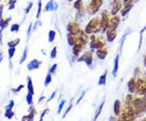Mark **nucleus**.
Masks as SVG:
<instances>
[{"instance_id": "obj_1", "label": "nucleus", "mask_w": 146, "mask_h": 121, "mask_svg": "<svg viewBox=\"0 0 146 121\" xmlns=\"http://www.w3.org/2000/svg\"><path fill=\"white\" fill-rule=\"evenodd\" d=\"M84 32L88 34H96L102 32V24H101V18L94 17L91 19L84 28Z\"/></svg>"}, {"instance_id": "obj_2", "label": "nucleus", "mask_w": 146, "mask_h": 121, "mask_svg": "<svg viewBox=\"0 0 146 121\" xmlns=\"http://www.w3.org/2000/svg\"><path fill=\"white\" fill-rule=\"evenodd\" d=\"M105 46H106V40L103 37H98L95 36V34H91L89 47L93 51L94 50H98L100 48L105 47Z\"/></svg>"}, {"instance_id": "obj_3", "label": "nucleus", "mask_w": 146, "mask_h": 121, "mask_svg": "<svg viewBox=\"0 0 146 121\" xmlns=\"http://www.w3.org/2000/svg\"><path fill=\"white\" fill-rule=\"evenodd\" d=\"M102 4H103V0H91V2L89 3V4L86 8L87 13L89 15L94 16L99 11Z\"/></svg>"}, {"instance_id": "obj_4", "label": "nucleus", "mask_w": 146, "mask_h": 121, "mask_svg": "<svg viewBox=\"0 0 146 121\" xmlns=\"http://www.w3.org/2000/svg\"><path fill=\"white\" fill-rule=\"evenodd\" d=\"M111 19V14L107 10H104L101 15V24H102V33H106L110 26V21Z\"/></svg>"}, {"instance_id": "obj_5", "label": "nucleus", "mask_w": 146, "mask_h": 121, "mask_svg": "<svg viewBox=\"0 0 146 121\" xmlns=\"http://www.w3.org/2000/svg\"><path fill=\"white\" fill-rule=\"evenodd\" d=\"M94 61V58H93V54L90 51H85L82 54L80 57L77 59V62H83V63H86L87 66H91Z\"/></svg>"}, {"instance_id": "obj_6", "label": "nucleus", "mask_w": 146, "mask_h": 121, "mask_svg": "<svg viewBox=\"0 0 146 121\" xmlns=\"http://www.w3.org/2000/svg\"><path fill=\"white\" fill-rule=\"evenodd\" d=\"M80 30H81V29H80V26L78 23L73 22V21L68 23V26H67V31L68 33H71L73 35H77L80 32Z\"/></svg>"}, {"instance_id": "obj_7", "label": "nucleus", "mask_w": 146, "mask_h": 121, "mask_svg": "<svg viewBox=\"0 0 146 121\" xmlns=\"http://www.w3.org/2000/svg\"><path fill=\"white\" fill-rule=\"evenodd\" d=\"M136 91L140 94H146V80L138 78L136 79Z\"/></svg>"}, {"instance_id": "obj_8", "label": "nucleus", "mask_w": 146, "mask_h": 121, "mask_svg": "<svg viewBox=\"0 0 146 121\" xmlns=\"http://www.w3.org/2000/svg\"><path fill=\"white\" fill-rule=\"evenodd\" d=\"M123 3L122 0H117L113 3H111V10H110L111 16L118 15L119 11H120L121 9L123 8Z\"/></svg>"}, {"instance_id": "obj_9", "label": "nucleus", "mask_w": 146, "mask_h": 121, "mask_svg": "<svg viewBox=\"0 0 146 121\" xmlns=\"http://www.w3.org/2000/svg\"><path fill=\"white\" fill-rule=\"evenodd\" d=\"M42 62L36 59H34L31 60L29 63H28L27 65V69L29 71H33V70H36V69H38L40 68V66L42 65Z\"/></svg>"}, {"instance_id": "obj_10", "label": "nucleus", "mask_w": 146, "mask_h": 121, "mask_svg": "<svg viewBox=\"0 0 146 121\" xmlns=\"http://www.w3.org/2000/svg\"><path fill=\"white\" fill-rule=\"evenodd\" d=\"M106 40L108 42H112L115 41V39L117 37V33L116 29L108 28L107 30L106 31Z\"/></svg>"}, {"instance_id": "obj_11", "label": "nucleus", "mask_w": 146, "mask_h": 121, "mask_svg": "<svg viewBox=\"0 0 146 121\" xmlns=\"http://www.w3.org/2000/svg\"><path fill=\"white\" fill-rule=\"evenodd\" d=\"M84 45L80 43V42H77L76 44H75L72 47V54L74 55V57H76V59H78L80 54L81 53V51H83V49L84 48Z\"/></svg>"}, {"instance_id": "obj_12", "label": "nucleus", "mask_w": 146, "mask_h": 121, "mask_svg": "<svg viewBox=\"0 0 146 121\" xmlns=\"http://www.w3.org/2000/svg\"><path fill=\"white\" fill-rule=\"evenodd\" d=\"M58 4L54 0H50L45 7V11H54L58 10Z\"/></svg>"}, {"instance_id": "obj_13", "label": "nucleus", "mask_w": 146, "mask_h": 121, "mask_svg": "<svg viewBox=\"0 0 146 121\" xmlns=\"http://www.w3.org/2000/svg\"><path fill=\"white\" fill-rule=\"evenodd\" d=\"M77 37H78V42L83 44L84 46L89 42L88 34L84 32V30H80V32L77 34Z\"/></svg>"}, {"instance_id": "obj_14", "label": "nucleus", "mask_w": 146, "mask_h": 121, "mask_svg": "<svg viewBox=\"0 0 146 121\" xmlns=\"http://www.w3.org/2000/svg\"><path fill=\"white\" fill-rule=\"evenodd\" d=\"M120 17L118 15L113 16V17H111L110 21V26L109 28L114 29H117L118 26L120 24Z\"/></svg>"}, {"instance_id": "obj_15", "label": "nucleus", "mask_w": 146, "mask_h": 121, "mask_svg": "<svg viewBox=\"0 0 146 121\" xmlns=\"http://www.w3.org/2000/svg\"><path fill=\"white\" fill-rule=\"evenodd\" d=\"M96 55H97L98 58L100 59L101 60H104L108 55V51L106 47L100 48V49L96 50Z\"/></svg>"}, {"instance_id": "obj_16", "label": "nucleus", "mask_w": 146, "mask_h": 121, "mask_svg": "<svg viewBox=\"0 0 146 121\" xmlns=\"http://www.w3.org/2000/svg\"><path fill=\"white\" fill-rule=\"evenodd\" d=\"M73 7L76 10L78 11L79 13H82L84 11V4L83 0H76L73 3Z\"/></svg>"}, {"instance_id": "obj_17", "label": "nucleus", "mask_w": 146, "mask_h": 121, "mask_svg": "<svg viewBox=\"0 0 146 121\" xmlns=\"http://www.w3.org/2000/svg\"><path fill=\"white\" fill-rule=\"evenodd\" d=\"M67 40H68V43L69 46L73 47L75 44H76L78 42V37L77 35H73L71 33H67Z\"/></svg>"}, {"instance_id": "obj_18", "label": "nucleus", "mask_w": 146, "mask_h": 121, "mask_svg": "<svg viewBox=\"0 0 146 121\" xmlns=\"http://www.w3.org/2000/svg\"><path fill=\"white\" fill-rule=\"evenodd\" d=\"M119 55H117L115 56V60H114V68H113V71H112V75L114 77L116 76L117 72L119 71Z\"/></svg>"}, {"instance_id": "obj_19", "label": "nucleus", "mask_w": 146, "mask_h": 121, "mask_svg": "<svg viewBox=\"0 0 146 121\" xmlns=\"http://www.w3.org/2000/svg\"><path fill=\"white\" fill-rule=\"evenodd\" d=\"M127 87L128 90L131 93H134L136 91V79L135 78H131L127 83Z\"/></svg>"}, {"instance_id": "obj_20", "label": "nucleus", "mask_w": 146, "mask_h": 121, "mask_svg": "<svg viewBox=\"0 0 146 121\" xmlns=\"http://www.w3.org/2000/svg\"><path fill=\"white\" fill-rule=\"evenodd\" d=\"M11 21V16L10 17H8V18H7V19L2 18V19L0 20V29L3 31V29H7Z\"/></svg>"}, {"instance_id": "obj_21", "label": "nucleus", "mask_w": 146, "mask_h": 121, "mask_svg": "<svg viewBox=\"0 0 146 121\" xmlns=\"http://www.w3.org/2000/svg\"><path fill=\"white\" fill-rule=\"evenodd\" d=\"M133 7V3H131L128 5H124V7L121 9L120 12H121V16H126Z\"/></svg>"}, {"instance_id": "obj_22", "label": "nucleus", "mask_w": 146, "mask_h": 121, "mask_svg": "<svg viewBox=\"0 0 146 121\" xmlns=\"http://www.w3.org/2000/svg\"><path fill=\"white\" fill-rule=\"evenodd\" d=\"M27 89H28V93L34 94V88L33 84V80L30 76L27 77Z\"/></svg>"}, {"instance_id": "obj_23", "label": "nucleus", "mask_w": 146, "mask_h": 121, "mask_svg": "<svg viewBox=\"0 0 146 121\" xmlns=\"http://www.w3.org/2000/svg\"><path fill=\"white\" fill-rule=\"evenodd\" d=\"M120 111H121V103L119 100H115L114 103V112L115 116H119Z\"/></svg>"}, {"instance_id": "obj_24", "label": "nucleus", "mask_w": 146, "mask_h": 121, "mask_svg": "<svg viewBox=\"0 0 146 121\" xmlns=\"http://www.w3.org/2000/svg\"><path fill=\"white\" fill-rule=\"evenodd\" d=\"M28 52H29V48L28 47H25V50H24V51H23V54H22V55H21V58L20 59V62L19 63L20 64H22V63H24L25 61H26L27 58H28Z\"/></svg>"}, {"instance_id": "obj_25", "label": "nucleus", "mask_w": 146, "mask_h": 121, "mask_svg": "<svg viewBox=\"0 0 146 121\" xmlns=\"http://www.w3.org/2000/svg\"><path fill=\"white\" fill-rule=\"evenodd\" d=\"M55 37H56V32H55V30L50 29L48 33V42L50 43H52L54 41Z\"/></svg>"}, {"instance_id": "obj_26", "label": "nucleus", "mask_w": 146, "mask_h": 121, "mask_svg": "<svg viewBox=\"0 0 146 121\" xmlns=\"http://www.w3.org/2000/svg\"><path fill=\"white\" fill-rule=\"evenodd\" d=\"M106 76H107V70L105 71V72L99 77L98 84L99 85H105L106 83Z\"/></svg>"}, {"instance_id": "obj_27", "label": "nucleus", "mask_w": 146, "mask_h": 121, "mask_svg": "<svg viewBox=\"0 0 146 121\" xmlns=\"http://www.w3.org/2000/svg\"><path fill=\"white\" fill-rule=\"evenodd\" d=\"M105 103V100H103L102 102V103L100 104L99 107H98V109L96 111V114H95V116H94V119L93 121H96L98 120V116L101 115V113H102V108H103V106H104Z\"/></svg>"}, {"instance_id": "obj_28", "label": "nucleus", "mask_w": 146, "mask_h": 121, "mask_svg": "<svg viewBox=\"0 0 146 121\" xmlns=\"http://www.w3.org/2000/svg\"><path fill=\"white\" fill-rule=\"evenodd\" d=\"M20 42H21L20 38H16L15 40H11L10 42H7V47H8V48L16 47V46L19 45Z\"/></svg>"}, {"instance_id": "obj_29", "label": "nucleus", "mask_w": 146, "mask_h": 121, "mask_svg": "<svg viewBox=\"0 0 146 121\" xmlns=\"http://www.w3.org/2000/svg\"><path fill=\"white\" fill-rule=\"evenodd\" d=\"M133 119H131L130 116H128L125 112H123L118 119V121H132Z\"/></svg>"}, {"instance_id": "obj_30", "label": "nucleus", "mask_w": 146, "mask_h": 121, "mask_svg": "<svg viewBox=\"0 0 146 121\" xmlns=\"http://www.w3.org/2000/svg\"><path fill=\"white\" fill-rule=\"evenodd\" d=\"M42 0H38L37 2V11H36V18L38 20L42 14Z\"/></svg>"}, {"instance_id": "obj_31", "label": "nucleus", "mask_w": 146, "mask_h": 121, "mask_svg": "<svg viewBox=\"0 0 146 121\" xmlns=\"http://www.w3.org/2000/svg\"><path fill=\"white\" fill-rule=\"evenodd\" d=\"M52 81V74L51 73H47V75L46 76V79H45V81H44V85L46 87L49 85V84Z\"/></svg>"}, {"instance_id": "obj_32", "label": "nucleus", "mask_w": 146, "mask_h": 121, "mask_svg": "<svg viewBox=\"0 0 146 121\" xmlns=\"http://www.w3.org/2000/svg\"><path fill=\"white\" fill-rule=\"evenodd\" d=\"M21 28V25L20 24H12L11 25L10 31L12 33H18Z\"/></svg>"}, {"instance_id": "obj_33", "label": "nucleus", "mask_w": 146, "mask_h": 121, "mask_svg": "<svg viewBox=\"0 0 146 121\" xmlns=\"http://www.w3.org/2000/svg\"><path fill=\"white\" fill-rule=\"evenodd\" d=\"M14 115H15L14 111H12V110H11V109L6 110L5 113H4V116H5L6 118L9 119V120H11V119L14 116Z\"/></svg>"}, {"instance_id": "obj_34", "label": "nucleus", "mask_w": 146, "mask_h": 121, "mask_svg": "<svg viewBox=\"0 0 146 121\" xmlns=\"http://www.w3.org/2000/svg\"><path fill=\"white\" fill-rule=\"evenodd\" d=\"M16 47H13V48H8V59H9V60H11V59L13 58V56L15 55V53H16Z\"/></svg>"}, {"instance_id": "obj_35", "label": "nucleus", "mask_w": 146, "mask_h": 121, "mask_svg": "<svg viewBox=\"0 0 146 121\" xmlns=\"http://www.w3.org/2000/svg\"><path fill=\"white\" fill-rule=\"evenodd\" d=\"M35 116V109H32V111H29V114L27 116L26 121H33V117Z\"/></svg>"}, {"instance_id": "obj_36", "label": "nucleus", "mask_w": 146, "mask_h": 121, "mask_svg": "<svg viewBox=\"0 0 146 121\" xmlns=\"http://www.w3.org/2000/svg\"><path fill=\"white\" fill-rule=\"evenodd\" d=\"M42 25V21H39V20H37V21L34 23V25H33V29H32V31L33 32V31H36V29L39 28V27L41 26Z\"/></svg>"}, {"instance_id": "obj_37", "label": "nucleus", "mask_w": 146, "mask_h": 121, "mask_svg": "<svg viewBox=\"0 0 146 121\" xmlns=\"http://www.w3.org/2000/svg\"><path fill=\"white\" fill-rule=\"evenodd\" d=\"M57 47H54L53 48L52 50H51V51H50V58L54 59H55L57 57Z\"/></svg>"}, {"instance_id": "obj_38", "label": "nucleus", "mask_w": 146, "mask_h": 121, "mask_svg": "<svg viewBox=\"0 0 146 121\" xmlns=\"http://www.w3.org/2000/svg\"><path fill=\"white\" fill-rule=\"evenodd\" d=\"M33 2L29 3V4H28V6L26 7V8L25 9V16L28 15V14L30 12V11H31V9L33 8Z\"/></svg>"}, {"instance_id": "obj_39", "label": "nucleus", "mask_w": 146, "mask_h": 121, "mask_svg": "<svg viewBox=\"0 0 146 121\" xmlns=\"http://www.w3.org/2000/svg\"><path fill=\"white\" fill-rule=\"evenodd\" d=\"M33 94H29V93H28L26 96V102L29 106H32V104H33Z\"/></svg>"}, {"instance_id": "obj_40", "label": "nucleus", "mask_w": 146, "mask_h": 121, "mask_svg": "<svg viewBox=\"0 0 146 121\" xmlns=\"http://www.w3.org/2000/svg\"><path fill=\"white\" fill-rule=\"evenodd\" d=\"M32 29H33V23H30L29 24V25L28 27V29H27V39L29 40V38L31 36V33H32Z\"/></svg>"}, {"instance_id": "obj_41", "label": "nucleus", "mask_w": 146, "mask_h": 121, "mask_svg": "<svg viewBox=\"0 0 146 121\" xmlns=\"http://www.w3.org/2000/svg\"><path fill=\"white\" fill-rule=\"evenodd\" d=\"M65 102H66V101L65 100H62L61 102H60L59 106H58V114H60V112L62 111L63 106H64V104H65Z\"/></svg>"}, {"instance_id": "obj_42", "label": "nucleus", "mask_w": 146, "mask_h": 121, "mask_svg": "<svg viewBox=\"0 0 146 121\" xmlns=\"http://www.w3.org/2000/svg\"><path fill=\"white\" fill-rule=\"evenodd\" d=\"M57 68H58L57 63H54V64H53L52 66L50 67V70H49V72L51 74L54 73V72H55V71H56V69H57Z\"/></svg>"}, {"instance_id": "obj_43", "label": "nucleus", "mask_w": 146, "mask_h": 121, "mask_svg": "<svg viewBox=\"0 0 146 121\" xmlns=\"http://www.w3.org/2000/svg\"><path fill=\"white\" fill-rule=\"evenodd\" d=\"M24 87H25L24 84H20L17 88H16V89H11V90H12L13 93H19L20 91H21L22 89H24Z\"/></svg>"}, {"instance_id": "obj_44", "label": "nucleus", "mask_w": 146, "mask_h": 121, "mask_svg": "<svg viewBox=\"0 0 146 121\" xmlns=\"http://www.w3.org/2000/svg\"><path fill=\"white\" fill-rule=\"evenodd\" d=\"M14 106H15V102L13 100H11L9 102V103H8V105L6 106V110H7V109H11V110H12L13 109V107H14Z\"/></svg>"}, {"instance_id": "obj_45", "label": "nucleus", "mask_w": 146, "mask_h": 121, "mask_svg": "<svg viewBox=\"0 0 146 121\" xmlns=\"http://www.w3.org/2000/svg\"><path fill=\"white\" fill-rule=\"evenodd\" d=\"M16 3V0L13 1V2H11V3H9V4H8V5H9V7H8V10L11 11V10H13V9H15Z\"/></svg>"}, {"instance_id": "obj_46", "label": "nucleus", "mask_w": 146, "mask_h": 121, "mask_svg": "<svg viewBox=\"0 0 146 121\" xmlns=\"http://www.w3.org/2000/svg\"><path fill=\"white\" fill-rule=\"evenodd\" d=\"M85 94H86V91H83V93L81 94V95H80V97L78 98V100L76 101V104H79L80 102H81V100L83 99V98L84 97V95H85Z\"/></svg>"}, {"instance_id": "obj_47", "label": "nucleus", "mask_w": 146, "mask_h": 121, "mask_svg": "<svg viewBox=\"0 0 146 121\" xmlns=\"http://www.w3.org/2000/svg\"><path fill=\"white\" fill-rule=\"evenodd\" d=\"M72 104H71V105L68 106V109H67V110H66V111L64 112V114H63V118H65V117H66V116H67L68 113H69V111H70V110L72 109Z\"/></svg>"}, {"instance_id": "obj_48", "label": "nucleus", "mask_w": 146, "mask_h": 121, "mask_svg": "<svg viewBox=\"0 0 146 121\" xmlns=\"http://www.w3.org/2000/svg\"><path fill=\"white\" fill-rule=\"evenodd\" d=\"M3 9H4V6H3V4H0V20L3 18Z\"/></svg>"}, {"instance_id": "obj_49", "label": "nucleus", "mask_w": 146, "mask_h": 121, "mask_svg": "<svg viewBox=\"0 0 146 121\" xmlns=\"http://www.w3.org/2000/svg\"><path fill=\"white\" fill-rule=\"evenodd\" d=\"M122 1H123V5H128V4H131V3H133L134 0H122Z\"/></svg>"}, {"instance_id": "obj_50", "label": "nucleus", "mask_w": 146, "mask_h": 121, "mask_svg": "<svg viewBox=\"0 0 146 121\" xmlns=\"http://www.w3.org/2000/svg\"><path fill=\"white\" fill-rule=\"evenodd\" d=\"M47 111H48V109H45V110L43 111V112L42 113V115H41V117H40V120H39V121H43L44 116H45V115L46 114Z\"/></svg>"}, {"instance_id": "obj_51", "label": "nucleus", "mask_w": 146, "mask_h": 121, "mask_svg": "<svg viewBox=\"0 0 146 121\" xmlns=\"http://www.w3.org/2000/svg\"><path fill=\"white\" fill-rule=\"evenodd\" d=\"M55 95H56V91H54V92H53L52 94H51V95H50V98H49V99L47 100V102H50V101L52 100L53 98H54L55 97Z\"/></svg>"}, {"instance_id": "obj_52", "label": "nucleus", "mask_w": 146, "mask_h": 121, "mask_svg": "<svg viewBox=\"0 0 146 121\" xmlns=\"http://www.w3.org/2000/svg\"><path fill=\"white\" fill-rule=\"evenodd\" d=\"M3 59V53H0V63H2Z\"/></svg>"}, {"instance_id": "obj_53", "label": "nucleus", "mask_w": 146, "mask_h": 121, "mask_svg": "<svg viewBox=\"0 0 146 121\" xmlns=\"http://www.w3.org/2000/svg\"><path fill=\"white\" fill-rule=\"evenodd\" d=\"M27 118H28V117H27V116H25L24 117H23V119H22V120L21 121H26Z\"/></svg>"}, {"instance_id": "obj_54", "label": "nucleus", "mask_w": 146, "mask_h": 121, "mask_svg": "<svg viewBox=\"0 0 146 121\" xmlns=\"http://www.w3.org/2000/svg\"><path fill=\"white\" fill-rule=\"evenodd\" d=\"M144 64H145V66L146 68V55H145V57H144Z\"/></svg>"}, {"instance_id": "obj_55", "label": "nucleus", "mask_w": 146, "mask_h": 121, "mask_svg": "<svg viewBox=\"0 0 146 121\" xmlns=\"http://www.w3.org/2000/svg\"><path fill=\"white\" fill-rule=\"evenodd\" d=\"M2 30H1V29H0V39H1V38H3V33H2Z\"/></svg>"}, {"instance_id": "obj_56", "label": "nucleus", "mask_w": 146, "mask_h": 121, "mask_svg": "<svg viewBox=\"0 0 146 121\" xmlns=\"http://www.w3.org/2000/svg\"><path fill=\"white\" fill-rule=\"evenodd\" d=\"M115 1H117V0H110V4H111V3H113Z\"/></svg>"}, {"instance_id": "obj_57", "label": "nucleus", "mask_w": 146, "mask_h": 121, "mask_svg": "<svg viewBox=\"0 0 146 121\" xmlns=\"http://www.w3.org/2000/svg\"><path fill=\"white\" fill-rule=\"evenodd\" d=\"M44 98H45V97H42V98H40V99H39V101H38V102H41V101L43 100V99H44Z\"/></svg>"}, {"instance_id": "obj_58", "label": "nucleus", "mask_w": 146, "mask_h": 121, "mask_svg": "<svg viewBox=\"0 0 146 121\" xmlns=\"http://www.w3.org/2000/svg\"><path fill=\"white\" fill-rule=\"evenodd\" d=\"M13 1H15V0H9V1H8V4H9V3H11V2H13Z\"/></svg>"}, {"instance_id": "obj_59", "label": "nucleus", "mask_w": 146, "mask_h": 121, "mask_svg": "<svg viewBox=\"0 0 146 121\" xmlns=\"http://www.w3.org/2000/svg\"><path fill=\"white\" fill-rule=\"evenodd\" d=\"M2 39H3V38H1V39H0V44H1V42H2Z\"/></svg>"}, {"instance_id": "obj_60", "label": "nucleus", "mask_w": 146, "mask_h": 121, "mask_svg": "<svg viewBox=\"0 0 146 121\" xmlns=\"http://www.w3.org/2000/svg\"><path fill=\"white\" fill-rule=\"evenodd\" d=\"M69 2H72V1H73V0H68Z\"/></svg>"}, {"instance_id": "obj_61", "label": "nucleus", "mask_w": 146, "mask_h": 121, "mask_svg": "<svg viewBox=\"0 0 146 121\" xmlns=\"http://www.w3.org/2000/svg\"><path fill=\"white\" fill-rule=\"evenodd\" d=\"M145 100H146V94H145Z\"/></svg>"}, {"instance_id": "obj_62", "label": "nucleus", "mask_w": 146, "mask_h": 121, "mask_svg": "<svg viewBox=\"0 0 146 121\" xmlns=\"http://www.w3.org/2000/svg\"><path fill=\"white\" fill-rule=\"evenodd\" d=\"M145 76H146V72H145Z\"/></svg>"}, {"instance_id": "obj_63", "label": "nucleus", "mask_w": 146, "mask_h": 121, "mask_svg": "<svg viewBox=\"0 0 146 121\" xmlns=\"http://www.w3.org/2000/svg\"><path fill=\"white\" fill-rule=\"evenodd\" d=\"M145 121H146V120H145Z\"/></svg>"}, {"instance_id": "obj_64", "label": "nucleus", "mask_w": 146, "mask_h": 121, "mask_svg": "<svg viewBox=\"0 0 146 121\" xmlns=\"http://www.w3.org/2000/svg\"><path fill=\"white\" fill-rule=\"evenodd\" d=\"M0 1H1V0H0Z\"/></svg>"}]
</instances>
